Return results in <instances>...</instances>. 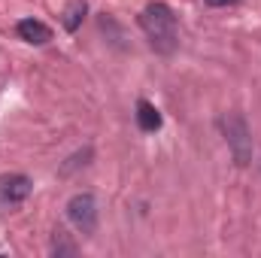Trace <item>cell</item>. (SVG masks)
Instances as JSON below:
<instances>
[{"mask_svg": "<svg viewBox=\"0 0 261 258\" xmlns=\"http://www.w3.org/2000/svg\"><path fill=\"white\" fill-rule=\"evenodd\" d=\"M137 21H140L143 34L149 37V43H152L155 52L170 55V52L176 49V43H179V24H176V12H173L167 3H161V0L149 3V6L140 12Z\"/></svg>", "mask_w": 261, "mask_h": 258, "instance_id": "1", "label": "cell"}, {"mask_svg": "<svg viewBox=\"0 0 261 258\" xmlns=\"http://www.w3.org/2000/svg\"><path fill=\"white\" fill-rule=\"evenodd\" d=\"M67 219L73 222L76 231L94 234V228H97V200H94V194H88V192L73 194L67 200Z\"/></svg>", "mask_w": 261, "mask_h": 258, "instance_id": "2", "label": "cell"}, {"mask_svg": "<svg viewBox=\"0 0 261 258\" xmlns=\"http://www.w3.org/2000/svg\"><path fill=\"white\" fill-rule=\"evenodd\" d=\"M222 125H225V140L231 146L234 161L237 164H249V158H252V137H249V128H246V119L234 113Z\"/></svg>", "mask_w": 261, "mask_h": 258, "instance_id": "3", "label": "cell"}, {"mask_svg": "<svg viewBox=\"0 0 261 258\" xmlns=\"http://www.w3.org/2000/svg\"><path fill=\"white\" fill-rule=\"evenodd\" d=\"M34 192L31 176L24 173H6L0 176V207H18L28 200V194Z\"/></svg>", "mask_w": 261, "mask_h": 258, "instance_id": "4", "label": "cell"}, {"mask_svg": "<svg viewBox=\"0 0 261 258\" xmlns=\"http://www.w3.org/2000/svg\"><path fill=\"white\" fill-rule=\"evenodd\" d=\"M15 34H18L24 43H31V46H46V43L52 40V28H49L46 21H40V18H21V21L15 24Z\"/></svg>", "mask_w": 261, "mask_h": 258, "instance_id": "5", "label": "cell"}, {"mask_svg": "<svg viewBox=\"0 0 261 258\" xmlns=\"http://www.w3.org/2000/svg\"><path fill=\"white\" fill-rule=\"evenodd\" d=\"M137 125H140L143 134H155V131H161L164 119H161V113H158L155 104H149V100H137Z\"/></svg>", "mask_w": 261, "mask_h": 258, "instance_id": "6", "label": "cell"}, {"mask_svg": "<svg viewBox=\"0 0 261 258\" xmlns=\"http://www.w3.org/2000/svg\"><path fill=\"white\" fill-rule=\"evenodd\" d=\"M85 0H73L70 6L64 9V28L67 31H76L79 28V21H82V15H85Z\"/></svg>", "mask_w": 261, "mask_h": 258, "instance_id": "7", "label": "cell"}, {"mask_svg": "<svg viewBox=\"0 0 261 258\" xmlns=\"http://www.w3.org/2000/svg\"><path fill=\"white\" fill-rule=\"evenodd\" d=\"M234 3H240V0H206V6H234Z\"/></svg>", "mask_w": 261, "mask_h": 258, "instance_id": "8", "label": "cell"}]
</instances>
